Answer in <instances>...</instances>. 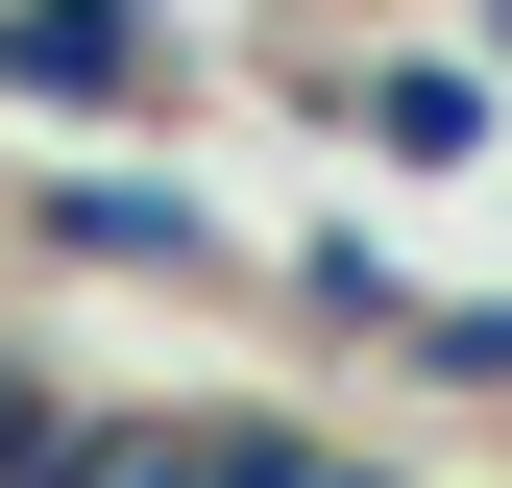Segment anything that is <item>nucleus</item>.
<instances>
[{
    "instance_id": "obj_1",
    "label": "nucleus",
    "mask_w": 512,
    "mask_h": 488,
    "mask_svg": "<svg viewBox=\"0 0 512 488\" xmlns=\"http://www.w3.org/2000/svg\"><path fill=\"white\" fill-rule=\"evenodd\" d=\"M0 98L25 122H171L196 49H171V0H0Z\"/></svg>"
},
{
    "instance_id": "obj_4",
    "label": "nucleus",
    "mask_w": 512,
    "mask_h": 488,
    "mask_svg": "<svg viewBox=\"0 0 512 488\" xmlns=\"http://www.w3.org/2000/svg\"><path fill=\"white\" fill-rule=\"evenodd\" d=\"M391 366H415L439 415H512V293H415V342H391Z\"/></svg>"
},
{
    "instance_id": "obj_3",
    "label": "nucleus",
    "mask_w": 512,
    "mask_h": 488,
    "mask_svg": "<svg viewBox=\"0 0 512 488\" xmlns=\"http://www.w3.org/2000/svg\"><path fill=\"white\" fill-rule=\"evenodd\" d=\"M317 98H342V147H391V171H464L488 147V49H342Z\"/></svg>"
},
{
    "instance_id": "obj_2",
    "label": "nucleus",
    "mask_w": 512,
    "mask_h": 488,
    "mask_svg": "<svg viewBox=\"0 0 512 488\" xmlns=\"http://www.w3.org/2000/svg\"><path fill=\"white\" fill-rule=\"evenodd\" d=\"M25 244L49 269H147V293H244V244H220V196H171V171H25Z\"/></svg>"
}]
</instances>
